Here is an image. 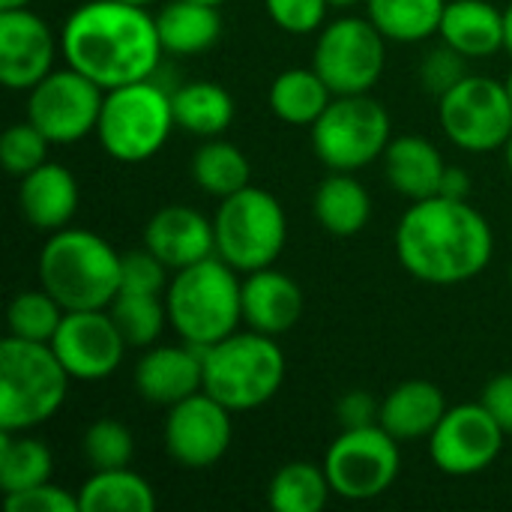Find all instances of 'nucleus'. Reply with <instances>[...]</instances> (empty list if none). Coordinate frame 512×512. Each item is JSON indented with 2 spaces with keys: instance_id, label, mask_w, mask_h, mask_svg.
I'll return each mask as SVG.
<instances>
[{
  "instance_id": "nucleus-1",
  "label": "nucleus",
  "mask_w": 512,
  "mask_h": 512,
  "mask_svg": "<svg viewBox=\"0 0 512 512\" xmlns=\"http://www.w3.org/2000/svg\"><path fill=\"white\" fill-rule=\"evenodd\" d=\"M60 54L66 66L87 75L102 90L147 81L162 63L156 15L147 6L123 0H87L75 6L60 27Z\"/></svg>"
},
{
  "instance_id": "nucleus-2",
  "label": "nucleus",
  "mask_w": 512,
  "mask_h": 512,
  "mask_svg": "<svg viewBox=\"0 0 512 512\" xmlns=\"http://www.w3.org/2000/svg\"><path fill=\"white\" fill-rule=\"evenodd\" d=\"M393 246L408 276L450 288L477 279L489 267L495 234L471 201L432 195L426 201H411L396 225Z\"/></svg>"
},
{
  "instance_id": "nucleus-3",
  "label": "nucleus",
  "mask_w": 512,
  "mask_h": 512,
  "mask_svg": "<svg viewBox=\"0 0 512 512\" xmlns=\"http://www.w3.org/2000/svg\"><path fill=\"white\" fill-rule=\"evenodd\" d=\"M123 255L87 228H60L48 234L36 273L39 285L66 309H108L120 294Z\"/></svg>"
},
{
  "instance_id": "nucleus-4",
  "label": "nucleus",
  "mask_w": 512,
  "mask_h": 512,
  "mask_svg": "<svg viewBox=\"0 0 512 512\" xmlns=\"http://www.w3.org/2000/svg\"><path fill=\"white\" fill-rule=\"evenodd\" d=\"M168 324L195 348H210L240 330L243 282L240 273L219 255L183 267L171 276L165 291Z\"/></svg>"
},
{
  "instance_id": "nucleus-5",
  "label": "nucleus",
  "mask_w": 512,
  "mask_h": 512,
  "mask_svg": "<svg viewBox=\"0 0 512 512\" xmlns=\"http://www.w3.org/2000/svg\"><path fill=\"white\" fill-rule=\"evenodd\" d=\"M204 393L228 411L243 414L267 405L285 384V351L276 336L258 330H234L222 342L201 348Z\"/></svg>"
},
{
  "instance_id": "nucleus-6",
  "label": "nucleus",
  "mask_w": 512,
  "mask_h": 512,
  "mask_svg": "<svg viewBox=\"0 0 512 512\" xmlns=\"http://www.w3.org/2000/svg\"><path fill=\"white\" fill-rule=\"evenodd\" d=\"M72 375L48 342L6 336L0 342V432L48 423L69 396Z\"/></svg>"
},
{
  "instance_id": "nucleus-7",
  "label": "nucleus",
  "mask_w": 512,
  "mask_h": 512,
  "mask_svg": "<svg viewBox=\"0 0 512 512\" xmlns=\"http://www.w3.org/2000/svg\"><path fill=\"white\" fill-rule=\"evenodd\" d=\"M174 129L171 90L159 81L147 78L105 90L96 138L114 162L138 165L153 159L168 144Z\"/></svg>"
},
{
  "instance_id": "nucleus-8",
  "label": "nucleus",
  "mask_w": 512,
  "mask_h": 512,
  "mask_svg": "<svg viewBox=\"0 0 512 512\" xmlns=\"http://www.w3.org/2000/svg\"><path fill=\"white\" fill-rule=\"evenodd\" d=\"M213 228L216 255L237 273L273 267L288 240V219L279 198L252 183L219 201Z\"/></svg>"
},
{
  "instance_id": "nucleus-9",
  "label": "nucleus",
  "mask_w": 512,
  "mask_h": 512,
  "mask_svg": "<svg viewBox=\"0 0 512 512\" xmlns=\"http://www.w3.org/2000/svg\"><path fill=\"white\" fill-rule=\"evenodd\" d=\"M393 141L387 108L369 93L333 96L327 111L312 123V150L330 171H360Z\"/></svg>"
},
{
  "instance_id": "nucleus-10",
  "label": "nucleus",
  "mask_w": 512,
  "mask_h": 512,
  "mask_svg": "<svg viewBox=\"0 0 512 512\" xmlns=\"http://www.w3.org/2000/svg\"><path fill=\"white\" fill-rule=\"evenodd\" d=\"M387 63V36L372 24V18L342 15L321 27L312 66L327 81L333 96L369 93Z\"/></svg>"
},
{
  "instance_id": "nucleus-11",
  "label": "nucleus",
  "mask_w": 512,
  "mask_h": 512,
  "mask_svg": "<svg viewBox=\"0 0 512 512\" xmlns=\"http://www.w3.org/2000/svg\"><path fill=\"white\" fill-rule=\"evenodd\" d=\"M324 471L333 495L342 501L381 498L402 471L399 441L381 426L342 429V435L324 453Z\"/></svg>"
},
{
  "instance_id": "nucleus-12",
  "label": "nucleus",
  "mask_w": 512,
  "mask_h": 512,
  "mask_svg": "<svg viewBox=\"0 0 512 512\" xmlns=\"http://www.w3.org/2000/svg\"><path fill=\"white\" fill-rule=\"evenodd\" d=\"M444 135L468 153L504 150L512 135V99L504 81L489 75H465L438 99Z\"/></svg>"
},
{
  "instance_id": "nucleus-13",
  "label": "nucleus",
  "mask_w": 512,
  "mask_h": 512,
  "mask_svg": "<svg viewBox=\"0 0 512 512\" xmlns=\"http://www.w3.org/2000/svg\"><path fill=\"white\" fill-rule=\"evenodd\" d=\"M105 90L78 69H54L27 90V120L51 144H75L96 132Z\"/></svg>"
},
{
  "instance_id": "nucleus-14",
  "label": "nucleus",
  "mask_w": 512,
  "mask_h": 512,
  "mask_svg": "<svg viewBox=\"0 0 512 512\" xmlns=\"http://www.w3.org/2000/svg\"><path fill=\"white\" fill-rule=\"evenodd\" d=\"M507 432L483 402L447 408L438 429L429 435L432 465L447 477H474L495 465Z\"/></svg>"
},
{
  "instance_id": "nucleus-15",
  "label": "nucleus",
  "mask_w": 512,
  "mask_h": 512,
  "mask_svg": "<svg viewBox=\"0 0 512 512\" xmlns=\"http://www.w3.org/2000/svg\"><path fill=\"white\" fill-rule=\"evenodd\" d=\"M234 411L216 402L210 393H195L168 408L165 417V450L168 456L189 471L213 468L231 447L234 438Z\"/></svg>"
},
{
  "instance_id": "nucleus-16",
  "label": "nucleus",
  "mask_w": 512,
  "mask_h": 512,
  "mask_svg": "<svg viewBox=\"0 0 512 512\" xmlns=\"http://www.w3.org/2000/svg\"><path fill=\"white\" fill-rule=\"evenodd\" d=\"M51 348L72 381H105L120 369L129 345L108 309H81L63 315Z\"/></svg>"
},
{
  "instance_id": "nucleus-17",
  "label": "nucleus",
  "mask_w": 512,
  "mask_h": 512,
  "mask_svg": "<svg viewBox=\"0 0 512 512\" xmlns=\"http://www.w3.org/2000/svg\"><path fill=\"white\" fill-rule=\"evenodd\" d=\"M60 36L24 9H0V81L9 90H30L54 72Z\"/></svg>"
},
{
  "instance_id": "nucleus-18",
  "label": "nucleus",
  "mask_w": 512,
  "mask_h": 512,
  "mask_svg": "<svg viewBox=\"0 0 512 512\" xmlns=\"http://www.w3.org/2000/svg\"><path fill=\"white\" fill-rule=\"evenodd\" d=\"M135 393L150 402L171 408L204 390V357L195 345H150L132 372Z\"/></svg>"
},
{
  "instance_id": "nucleus-19",
  "label": "nucleus",
  "mask_w": 512,
  "mask_h": 512,
  "mask_svg": "<svg viewBox=\"0 0 512 512\" xmlns=\"http://www.w3.org/2000/svg\"><path fill=\"white\" fill-rule=\"evenodd\" d=\"M144 246L159 255L171 273L192 267L216 255V228L213 219L186 204H168L150 216L144 225Z\"/></svg>"
},
{
  "instance_id": "nucleus-20",
  "label": "nucleus",
  "mask_w": 512,
  "mask_h": 512,
  "mask_svg": "<svg viewBox=\"0 0 512 512\" xmlns=\"http://www.w3.org/2000/svg\"><path fill=\"white\" fill-rule=\"evenodd\" d=\"M18 210L24 222L42 234L69 228L78 213V180L60 162H42L18 183Z\"/></svg>"
},
{
  "instance_id": "nucleus-21",
  "label": "nucleus",
  "mask_w": 512,
  "mask_h": 512,
  "mask_svg": "<svg viewBox=\"0 0 512 512\" xmlns=\"http://www.w3.org/2000/svg\"><path fill=\"white\" fill-rule=\"evenodd\" d=\"M303 315V291L300 285L276 270L264 267L255 273H246L243 279V324L249 330L282 336L297 327Z\"/></svg>"
},
{
  "instance_id": "nucleus-22",
  "label": "nucleus",
  "mask_w": 512,
  "mask_h": 512,
  "mask_svg": "<svg viewBox=\"0 0 512 512\" xmlns=\"http://www.w3.org/2000/svg\"><path fill=\"white\" fill-rule=\"evenodd\" d=\"M444 414H447V402H444L441 387H435L432 381H423V378H411L384 396L378 423L399 444H408V441L429 438L438 429Z\"/></svg>"
},
{
  "instance_id": "nucleus-23",
  "label": "nucleus",
  "mask_w": 512,
  "mask_h": 512,
  "mask_svg": "<svg viewBox=\"0 0 512 512\" xmlns=\"http://www.w3.org/2000/svg\"><path fill=\"white\" fill-rule=\"evenodd\" d=\"M447 162L441 150L423 135H399L384 150V174L390 186L408 201H426L441 192Z\"/></svg>"
},
{
  "instance_id": "nucleus-24",
  "label": "nucleus",
  "mask_w": 512,
  "mask_h": 512,
  "mask_svg": "<svg viewBox=\"0 0 512 512\" xmlns=\"http://www.w3.org/2000/svg\"><path fill=\"white\" fill-rule=\"evenodd\" d=\"M438 36L468 60L492 57L504 48V9L489 0H447Z\"/></svg>"
},
{
  "instance_id": "nucleus-25",
  "label": "nucleus",
  "mask_w": 512,
  "mask_h": 512,
  "mask_svg": "<svg viewBox=\"0 0 512 512\" xmlns=\"http://www.w3.org/2000/svg\"><path fill=\"white\" fill-rule=\"evenodd\" d=\"M156 30L165 54L189 57L213 48L222 36L219 6L201 0H168L156 12Z\"/></svg>"
},
{
  "instance_id": "nucleus-26",
  "label": "nucleus",
  "mask_w": 512,
  "mask_h": 512,
  "mask_svg": "<svg viewBox=\"0 0 512 512\" xmlns=\"http://www.w3.org/2000/svg\"><path fill=\"white\" fill-rule=\"evenodd\" d=\"M312 213L327 234L354 237L369 225L372 198L351 171H330V177H324L315 189Z\"/></svg>"
},
{
  "instance_id": "nucleus-27",
  "label": "nucleus",
  "mask_w": 512,
  "mask_h": 512,
  "mask_svg": "<svg viewBox=\"0 0 512 512\" xmlns=\"http://www.w3.org/2000/svg\"><path fill=\"white\" fill-rule=\"evenodd\" d=\"M177 129L198 138H219L234 123V99L216 81H186L171 90Z\"/></svg>"
},
{
  "instance_id": "nucleus-28",
  "label": "nucleus",
  "mask_w": 512,
  "mask_h": 512,
  "mask_svg": "<svg viewBox=\"0 0 512 512\" xmlns=\"http://www.w3.org/2000/svg\"><path fill=\"white\" fill-rule=\"evenodd\" d=\"M267 99H270V111L282 123L312 126L333 102V90L315 72V66H294L273 78Z\"/></svg>"
},
{
  "instance_id": "nucleus-29",
  "label": "nucleus",
  "mask_w": 512,
  "mask_h": 512,
  "mask_svg": "<svg viewBox=\"0 0 512 512\" xmlns=\"http://www.w3.org/2000/svg\"><path fill=\"white\" fill-rule=\"evenodd\" d=\"M78 504L81 512H153L159 501L141 474L129 468H108L93 471L84 480L78 489Z\"/></svg>"
},
{
  "instance_id": "nucleus-30",
  "label": "nucleus",
  "mask_w": 512,
  "mask_h": 512,
  "mask_svg": "<svg viewBox=\"0 0 512 512\" xmlns=\"http://www.w3.org/2000/svg\"><path fill=\"white\" fill-rule=\"evenodd\" d=\"M192 180L201 192L213 195V198H228L240 189L249 186L252 180V165L246 159V153L225 141L222 135L219 138H204V144L195 150L192 156Z\"/></svg>"
},
{
  "instance_id": "nucleus-31",
  "label": "nucleus",
  "mask_w": 512,
  "mask_h": 512,
  "mask_svg": "<svg viewBox=\"0 0 512 512\" xmlns=\"http://www.w3.org/2000/svg\"><path fill=\"white\" fill-rule=\"evenodd\" d=\"M447 0H366V15L387 42H426L438 33Z\"/></svg>"
},
{
  "instance_id": "nucleus-32",
  "label": "nucleus",
  "mask_w": 512,
  "mask_h": 512,
  "mask_svg": "<svg viewBox=\"0 0 512 512\" xmlns=\"http://www.w3.org/2000/svg\"><path fill=\"white\" fill-rule=\"evenodd\" d=\"M54 474V453L45 441L27 432H0V486L3 495L48 483Z\"/></svg>"
},
{
  "instance_id": "nucleus-33",
  "label": "nucleus",
  "mask_w": 512,
  "mask_h": 512,
  "mask_svg": "<svg viewBox=\"0 0 512 512\" xmlns=\"http://www.w3.org/2000/svg\"><path fill=\"white\" fill-rule=\"evenodd\" d=\"M333 495L324 465L312 462H288L282 465L270 486L267 501L276 512H321Z\"/></svg>"
},
{
  "instance_id": "nucleus-34",
  "label": "nucleus",
  "mask_w": 512,
  "mask_h": 512,
  "mask_svg": "<svg viewBox=\"0 0 512 512\" xmlns=\"http://www.w3.org/2000/svg\"><path fill=\"white\" fill-rule=\"evenodd\" d=\"M117 330L123 333L129 348H150L159 342L168 324V306L165 297L156 294H132L120 291L114 303L108 306Z\"/></svg>"
},
{
  "instance_id": "nucleus-35",
  "label": "nucleus",
  "mask_w": 512,
  "mask_h": 512,
  "mask_svg": "<svg viewBox=\"0 0 512 512\" xmlns=\"http://www.w3.org/2000/svg\"><path fill=\"white\" fill-rule=\"evenodd\" d=\"M63 315H66V309L39 285L33 291H21L12 297V303L6 309V327H9V336L51 345Z\"/></svg>"
},
{
  "instance_id": "nucleus-36",
  "label": "nucleus",
  "mask_w": 512,
  "mask_h": 512,
  "mask_svg": "<svg viewBox=\"0 0 512 512\" xmlns=\"http://www.w3.org/2000/svg\"><path fill=\"white\" fill-rule=\"evenodd\" d=\"M81 453L90 471L129 468L135 456V438L120 420H96L81 438Z\"/></svg>"
},
{
  "instance_id": "nucleus-37",
  "label": "nucleus",
  "mask_w": 512,
  "mask_h": 512,
  "mask_svg": "<svg viewBox=\"0 0 512 512\" xmlns=\"http://www.w3.org/2000/svg\"><path fill=\"white\" fill-rule=\"evenodd\" d=\"M48 147L51 141L30 123H12L3 138H0V159H3V168L12 174V177H24L30 174L33 168H39L42 162H48Z\"/></svg>"
},
{
  "instance_id": "nucleus-38",
  "label": "nucleus",
  "mask_w": 512,
  "mask_h": 512,
  "mask_svg": "<svg viewBox=\"0 0 512 512\" xmlns=\"http://www.w3.org/2000/svg\"><path fill=\"white\" fill-rule=\"evenodd\" d=\"M168 273H171V267H168L159 255H153L147 246H144V249L123 252V264H120V291L165 297L168 282H171Z\"/></svg>"
},
{
  "instance_id": "nucleus-39",
  "label": "nucleus",
  "mask_w": 512,
  "mask_h": 512,
  "mask_svg": "<svg viewBox=\"0 0 512 512\" xmlns=\"http://www.w3.org/2000/svg\"><path fill=\"white\" fill-rule=\"evenodd\" d=\"M465 75H468V57L459 54L456 48H450L447 42H441L420 60V84L426 93H432L438 99L444 93H450Z\"/></svg>"
},
{
  "instance_id": "nucleus-40",
  "label": "nucleus",
  "mask_w": 512,
  "mask_h": 512,
  "mask_svg": "<svg viewBox=\"0 0 512 512\" xmlns=\"http://www.w3.org/2000/svg\"><path fill=\"white\" fill-rule=\"evenodd\" d=\"M264 6L276 27L294 36H306L324 27L330 0H264Z\"/></svg>"
},
{
  "instance_id": "nucleus-41",
  "label": "nucleus",
  "mask_w": 512,
  "mask_h": 512,
  "mask_svg": "<svg viewBox=\"0 0 512 512\" xmlns=\"http://www.w3.org/2000/svg\"><path fill=\"white\" fill-rule=\"evenodd\" d=\"M6 510L9 512H81L78 495L54 486L51 480L24 492L6 495Z\"/></svg>"
},
{
  "instance_id": "nucleus-42",
  "label": "nucleus",
  "mask_w": 512,
  "mask_h": 512,
  "mask_svg": "<svg viewBox=\"0 0 512 512\" xmlns=\"http://www.w3.org/2000/svg\"><path fill=\"white\" fill-rule=\"evenodd\" d=\"M336 417L342 429H360V426H375L381 417V402L366 393V390H348L336 402Z\"/></svg>"
},
{
  "instance_id": "nucleus-43",
  "label": "nucleus",
  "mask_w": 512,
  "mask_h": 512,
  "mask_svg": "<svg viewBox=\"0 0 512 512\" xmlns=\"http://www.w3.org/2000/svg\"><path fill=\"white\" fill-rule=\"evenodd\" d=\"M480 402L489 408V414L498 420V426L512 435V372H504V375H495L486 390L480 393Z\"/></svg>"
},
{
  "instance_id": "nucleus-44",
  "label": "nucleus",
  "mask_w": 512,
  "mask_h": 512,
  "mask_svg": "<svg viewBox=\"0 0 512 512\" xmlns=\"http://www.w3.org/2000/svg\"><path fill=\"white\" fill-rule=\"evenodd\" d=\"M438 195L468 201V198H471V177H468V171L459 168V165H447L444 180H441V192H438Z\"/></svg>"
},
{
  "instance_id": "nucleus-45",
  "label": "nucleus",
  "mask_w": 512,
  "mask_h": 512,
  "mask_svg": "<svg viewBox=\"0 0 512 512\" xmlns=\"http://www.w3.org/2000/svg\"><path fill=\"white\" fill-rule=\"evenodd\" d=\"M504 51L512 57V3L504 9Z\"/></svg>"
},
{
  "instance_id": "nucleus-46",
  "label": "nucleus",
  "mask_w": 512,
  "mask_h": 512,
  "mask_svg": "<svg viewBox=\"0 0 512 512\" xmlns=\"http://www.w3.org/2000/svg\"><path fill=\"white\" fill-rule=\"evenodd\" d=\"M33 0H0V9H24L30 6Z\"/></svg>"
},
{
  "instance_id": "nucleus-47",
  "label": "nucleus",
  "mask_w": 512,
  "mask_h": 512,
  "mask_svg": "<svg viewBox=\"0 0 512 512\" xmlns=\"http://www.w3.org/2000/svg\"><path fill=\"white\" fill-rule=\"evenodd\" d=\"M360 0H330V6H339V9H348V6H357ZM366 3V0H363Z\"/></svg>"
},
{
  "instance_id": "nucleus-48",
  "label": "nucleus",
  "mask_w": 512,
  "mask_h": 512,
  "mask_svg": "<svg viewBox=\"0 0 512 512\" xmlns=\"http://www.w3.org/2000/svg\"><path fill=\"white\" fill-rule=\"evenodd\" d=\"M504 159H507V168H510V174H512V135H510V141L504 144Z\"/></svg>"
},
{
  "instance_id": "nucleus-49",
  "label": "nucleus",
  "mask_w": 512,
  "mask_h": 512,
  "mask_svg": "<svg viewBox=\"0 0 512 512\" xmlns=\"http://www.w3.org/2000/svg\"><path fill=\"white\" fill-rule=\"evenodd\" d=\"M123 3H135V6H150V3H156V0H123Z\"/></svg>"
},
{
  "instance_id": "nucleus-50",
  "label": "nucleus",
  "mask_w": 512,
  "mask_h": 512,
  "mask_svg": "<svg viewBox=\"0 0 512 512\" xmlns=\"http://www.w3.org/2000/svg\"><path fill=\"white\" fill-rule=\"evenodd\" d=\"M504 84H507V93H510V99H512V72L507 75V81H504Z\"/></svg>"
},
{
  "instance_id": "nucleus-51",
  "label": "nucleus",
  "mask_w": 512,
  "mask_h": 512,
  "mask_svg": "<svg viewBox=\"0 0 512 512\" xmlns=\"http://www.w3.org/2000/svg\"><path fill=\"white\" fill-rule=\"evenodd\" d=\"M201 3H210V6H222V3H228V0H201Z\"/></svg>"
},
{
  "instance_id": "nucleus-52",
  "label": "nucleus",
  "mask_w": 512,
  "mask_h": 512,
  "mask_svg": "<svg viewBox=\"0 0 512 512\" xmlns=\"http://www.w3.org/2000/svg\"><path fill=\"white\" fill-rule=\"evenodd\" d=\"M510 285H512V267H510Z\"/></svg>"
}]
</instances>
